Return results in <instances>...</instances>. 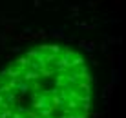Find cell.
<instances>
[{"mask_svg": "<svg viewBox=\"0 0 126 118\" xmlns=\"http://www.w3.org/2000/svg\"><path fill=\"white\" fill-rule=\"evenodd\" d=\"M93 78L66 46H38L0 71V118H88Z\"/></svg>", "mask_w": 126, "mask_h": 118, "instance_id": "obj_1", "label": "cell"}]
</instances>
